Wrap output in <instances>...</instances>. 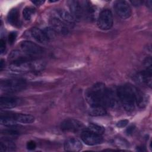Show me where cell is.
<instances>
[{"label":"cell","mask_w":152,"mask_h":152,"mask_svg":"<svg viewBox=\"0 0 152 152\" xmlns=\"http://www.w3.org/2000/svg\"><path fill=\"white\" fill-rule=\"evenodd\" d=\"M135 129V126H133V125H131L130 126H129L127 129H126V132L127 133V134L129 135V134H131L133 131H134Z\"/></svg>","instance_id":"cell-28"},{"label":"cell","mask_w":152,"mask_h":152,"mask_svg":"<svg viewBox=\"0 0 152 152\" xmlns=\"http://www.w3.org/2000/svg\"><path fill=\"white\" fill-rule=\"evenodd\" d=\"M31 2L34 4H35L36 5H40L43 4L45 2V1H41V0H36V1H31Z\"/></svg>","instance_id":"cell-29"},{"label":"cell","mask_w":152,"mask_h":152,"mask_svg":"<svg viewBox=\"0 0 152 152\" xmlns=\"http://www.w3.org/2000/svg\"><path fill=\"white\" fill-rule=\"evenodd\" d=\"M107 88L103 83H97L86 93L87 102L90 106H101L105 107Z\"/></svg>","instance_id":"cell-1"},{"label":"cell","mask_w":152,"mask_h":152,"mask_svg":"<svg viewBox=\"0 0 152 152\" xmlns=\"http://www.w3.org/2000/svg\"><path fill=\"white\" fill-rule=\"evenodd\" d=\"M114 9L117 15L122 19L129 18L132 14V10L125 1H117L114 4Z\"/></svg>","instance_id":"cell-7"},{"label":"cell","mask_w":152,"mask_h":152,"mask_svg":"<svg viewBox=\"0 0 152 152\" xmlns=\"http://www.w3.org/2000/svg\"><path fill=\"white\" fill-rule=\"evenodd\" d=\"M14 119L16 122L22 124H30L34 121V117L29 114L24 113H14Z\"/></svg>","instance_id":"cell-18"},{"label":"cell","mask_w":152,"mask_h":152,"mask_svg":"<svg viewBox=\"0 0 152 152\" xmlns=\"http://www.w3.org/2000/svg\"><path fill=\"white\" fill-rule=\"evenodd\" d=\"M82 148V143L76 138H69L64 142V149L66 151L77 152L80 151Z\"/></svg>","instance_id":"cell-13"},{"label":"cell","mask_w":152,"mask_h":152,"mask_svg":"<svg viewBox=\"0 0 152 152\" xmlns=\"http://www.w3.org/2000/svg\"><path fill=\"white\" fill-rule=\"evenodd\" d=\"M134 89L135 99V104H137V106H138L140 107H144L147 104V99L145 94L138 89H137L136 87H134Z\"/></svg>","instance_id":"cell-17"},{"label":"cell","mask_w":152,"mask_h":152,"mask_svg":"<svg viewBox=\"0 0 152 152\" xmlns=\"http://www.w3.org/2000/svg\"><path fill=\"white\" fill-rule=\"evenodd\" d=\"M30 33L31 36L36 40L37 42L40 43H46L49 41V39L48 38L47 36L43 30L37 28L33 27L31 29Z\"/></svg>","instance_id":"cell-15"},{"label":"cell","mask_w":152,"mask_h":152,"mask_svg":"<svg viewBox=\"0 0 152 152\" xmlns=\"http://www.w3.org/2000/svg\"><path fill=\"white\" fill-rule=\"evenodd\" d=\"M44 68L43 62L35 59L14 61L10 63L9 69L16 73L39 72Z\"/></svg>","instance_id":"cell-2"},{"label":"cell","mask_w":152,"mask_h":152,"mask_svg":"<svg viewBox=\"0 0 152 152\" xmlns=\"http://www.w3.org/2000/svg\"><path fill=\"white\" fill-rule=\"evenodd\" d=\"M57 14L62 21H63L67 25L71 26L73 25L75 23V19L71 14L70 12L65 11L64 10H59L57 11Z\"/></svg>","instance_id":"cell-16"},{"label":"cell","mask_w":152,"mask_h":152,"mask_svg":"<svg viewBox=\"0 0 152 152\" xmlns=\"http://www.w3.org/2000/svg\"><path fill=\"white\" fill-rule=\"evenodd\" d=\"M5 66V62L4 61L3 59L1 60V64H0V69L1 71L2 70L3 68Z\"/></svg>","instance_id":"cell-31"},{"label":"cell","mask_w":152,"mask_h":152,"mask_svg":"<svg viewBox=\"0 0 152 152\" xmlns=\"http://www.w3.org/2000/svg\"><path fill=\"white\" fill-rule=\"evenodd\" d=\"M113 24V18L111 11L108 9L102 11L97 20V24L99 28L103 30H107L112 28Z\"/></svg>","instance_id":"cell-5"},{"label":"cell","mask_w":152,"mask_h":152,"mask_svg":"<svg viewBox=\"0 0 152 152\" xmlns=\"http://www.w3.org/2000/svg\"><path fill=\"white\" fill-rule=\"evenodd\" d=\"M35 8L31 7H26L23 11V15L26 20H30L35 13Z\"/></svg>","instance_id":"cell-23"},{"label":"cell","mask_w":152,"mask_h":152,"mask_svg":"<svg viewBox=\"0 0 152 152\" xmlns=\"http://www.w3.org/2000/svg\"><path fill=\"white\" fill-rule=\"evenodd\" d=\"M129 121L127 119H123V120H121L119 121L117 124H116V126L119 128H123L124 126H125L128 124Z\"/></svg>","instance_id":"cell-25"},{"label":"cell","mask_w":152,"mask_h":152,"mask_svg":"<svg viewBox=\"0 0 152 152\" xmlns=\"http://www.w3.org/2000/svg\"><path fill=\"white\" fill-rule=\"evenodd\" d=\"M26 86V81L21 78L5 80L1 83V90L7 93H13L20 91L24 90Z\"/></svg>","instance_id":"cell-4"},{"label":"cell","mask_w":152,"mask_h":152,"mask_svg":"<svg viewBox=\"0 0 152 152\" xmlns=\"http://www.w3.org/2000/svg\"><path fill=\"white\" fill-rule=\"evenodd\" d=\"M136 80L141 83H144L151 87V70L145 69L135 75Z\"/></svg>","instance_id":"cell-14"},{"label":"cell","mask_w":152,"mask_h":152,"mask_svg":"<svg viewBox=\"0 0 152 152\" xmlns=\"http://www.w3.org/2000/svg\"><path fill=\"white\" fill-rule=\"evenodd\" d=\"M81 139L88 145H96L101 144L103 140L101 135L89 130H86L81 132Z\"/></svg>","instance_id":"cell-8"},{"label":"cell","mask_w":152,"mask_h":152,"mask_svg":"<svg viewBox=\"0 0 152 152\" xmlns=\"http://www.w3.org/2000/svg\"><path fill=\"white\" fill-rule=\"evenodd\" d=\"M8 22L13 26H18L20 24V15L18 10L13 8L10 10L7 15Z\"/></svg>","instance_id":"cell-19"},{"label":"cell","mask_w":152,"mask_h":152,"mask_svg":"<svg viewBox=\"0 0 152 152\" xmlns=\"http://www.w3.org/2000/svg\"><path fill=\"white\" fill-rule=\"evenodd\" d=\"M70 10V13L75 20L79 21L83 17V7L81 2L78 1H69L67 2Z\"/></svg>","instance_id":"cell-11"},{"label":"cell","mask_w":152,"mask_h":152,"mask_svg":"<svg viewBox=\"0 0 152 152\" xmlns=\"http://www.w3.org/2000/svg\"><path fill=\"white\" fill-rule=\"evenodd\" d=\"M84 124L78 120L68 119L64 120L61 124V129L64 131L76 132L84 128Z\"/></svg>","instance_id":"cell-10"},{"label":"cell","mask_w":152,"mask_h":152,"mask_svg":"<svg viewBox=\"0 0 152 152\" xmlns=\"http://www.w3.org/2000/svg\"><path fill=\"white\" fill-rule=\"evenodd\" d=\"M17 32L15 31H12V32H11L9 35H8V43L10 45H12L16 38H17Z\"/></svg>","instance_id":"cell-24"},{"label":"cell","mask_w":152,"mask_h":152,"mask_svg":"<svg viewBox=\"0 0 152 152\" xmlns=\"http://www.w3.org/2000/svg\"><path fill=\"white\" fill-rule=\"evenodd\" d=\"M5 48H6L5 40L2 38L0 40V50H1V53H2L5 51Z\"/></svg>","instance_id":"cell-27"},{"label":"cell","mask_w":152,"mask_h":152,"mask_svg":"<svg viewBox=\"0 0 152 152\" xmlns=\"http://www.w3.org/2000/svg\"><path fill=\"white\" fill-rule=\"evenodd\" d=\"M87 130H89L91 132H93L94 133H96L100 135H102V134H103L105 131L104 127L94 123H90L88 125Z\"/></svg>","instance_id":"cell-22"},{"label":"cell","mask_w":152,"mask_h":152,"mask_svg":"<svg viewBox=\"0 0 152 152\" xmlns=\"http://www.w3.org/2000/svg\"><path fill=\"white\" fill-rule=\"evenodd\" d=\"M21 103V100L14 96H1L0 106L3 109H11L15 107Z\"/></svg>","instance_id":"cell-12"},{"label":"cell","mask_w":152,"mask_h":152,"mask_svg":"<svg viewBox=\"0 0 152 152\" xmlns=\"http://www.w3.org/2000/svg\"><path fill=\"white\" fill-rule=\"evenodd\" d=\"M134 87L129 85L119 86L116 90V94L125 110L130 112L134 109L135 99L134 94Z\"/></svg>","instance_id":"cell-3"},{"label":"cell","mask_w":152,"mask_h":152,"mask_svg":"<svg viewBox=\"0 0 152 152\" xmlns=\"http://www.w3.org/2000/svg\"><path fill=\"white\" fill-rule=\"evenodd\" d=\"M88 113L91 116H103L106 115L107 112L104 107L101 106H91V108L89 109Z\"/></svg>","instance_id":"cell-21"},{"label":"cell","mask_w":152,"mask_h":152,"mask_svg":"<svg viewBox=\"0 0 152 152\" xmlns=\"http://www.w3.org/2000/svg\"><path fill=\"white\" fill-rule=\"evenodd\" d=\"M50 27L56 33L60 34H67L69 31V26L59 18L52 17L49 20Z\"/></svg>","instance_id":"cell-9"},{"label":"cell","mask_w":152,"mask_h":152,"mask_svg":"<svg viewBox=\"0 0 152 152\" xmlns=\"http://www.w3.org/2000/svg\"><path fill=\"white\" fill-rule=\"evenodd\" d=\"M36 147V142L33 141H30L27 143V148L30 150H34Z\"/></svg>","instance_id":"cell-26"},{"label":"cell","mask_w":152,"mask_h":152,"mask_svg":"<svg viewBox=\"0 0 152 152\" xmlns=\"http://www.w3.org/2000/svg\"><path fill=\"white\" fill-rule=\"evenodd\" d=\"M131 2L134 5H140L142 3H143V1H137V0H134L131 1Z\"/></svg>","instance_id":"cell-30"},{"label":"cell","mask_w":152,"mask_h":152,"mask_svg":"<svg viewBox=\"0 0 152 152\" xmlns=\"http://www.w3.org/2000/svg\"><path fill=\"white\" fill-rule=\"evenodd\" d=\"M15 150V145L10 139H5L0 142V151H13Z\"/></svg>","instance_id":"cell-20"},{"label":"cell","mask_w":152,"mask_h":152,"mask_svg":"<svg viewBox=\"0 0 152 152\" xmlns=\"http://www.w3.org/2000/svg\"><path fill=\"white\" fill-rule=\"evenodd\" d=\"M20 47L24 53L33 58H35L43 53V49L40 46L29 40L23 41L20 44Z\"/></svg>","instance_id":"cell-6"}]
</instances>
